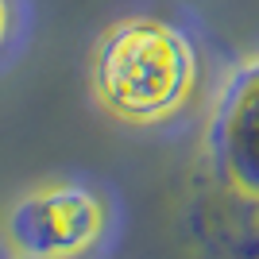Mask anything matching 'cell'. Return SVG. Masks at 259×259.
<instances>
[{
	"mask_svg": "<svg viewBox=\"0 0 259 259\" xmlns=\"http://www.w3.org/2000/svg\"><path fill=\"white\" fill-rule=\"evenodd\" d=\"M93 97L124 124H162L178 116L201 85V54L178 23L128 16L101 35L89 62Z\"/></svg>",
	"mask_w": 259,
	"mask_h": 259,
	"instance_id": "6da1fadb",
	"label": "cell"
},
{
	"mask_svg": "<svg viewBox=\"0 0 259 259\" xmlns=\"http://www.w3.org/2000/svg\"><path fill=\"white\" fill-rule=\"evenodd\" d=\"M101 228H105V205L77 186L31 194L12 213V240L39 259L77 255L101 236Z\"/></svg>",
	"mask_w": 259,
	"mask_h": 259,
	"instance_id": "7a4b0ae2",
	"label": "cell"
},
{
	"mask_svg": "<svg viewBox=\"0 0 259 259\" xmlns=\"http://www.w3.org/2000/svg\"><path fill=\"white\" fill-rule=\"evenodd\" d=\"M213 159L236 190L259 197V58L240 66L217 101Z\"/></svg>",
	"mask_w": 259,
	"mask_h": 259,
	"instance_id": "3957f363",
	"label": "cell"
},
{
	"mask_svg": "<svg viewBox=\"0 0 259 259\" xmlns=\"http://www.w3.org/2000/svg\"><path fill=\"white\" fill-rule=\"evenodd\" d=\"M12 27H16V8H12V0H0V51L8 47Z\"/></svg>",
	"mask_w": 259,
	"mask_h": 259,
	"instance_id": "277c9868",
	"label": "cell"
}]
</instances>
